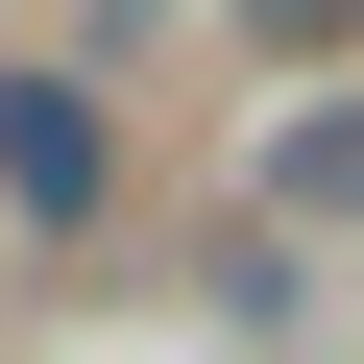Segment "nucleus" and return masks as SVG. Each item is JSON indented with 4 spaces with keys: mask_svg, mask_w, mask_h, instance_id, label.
Segmentation results:
<instances>
[{
    "mask_svg": "<svg viewBox=\"0 0 364 364\" xmlns=\"http://www.w3.org/2000/svg\"><path fill=\"white\" fill-rule=\"evenodd\" d=\"M97 73H0V195H25V219H97Z\"/></svg>",
    "mask_w": 364,
    "mask_h": 364,
    "instance_id": "f257e3e1",
    "label": "nucleus"
},
{
    "mask_svg": "<svg viewBox=\"0 0 364 364\" xmlns=\"http://www.w3.org/2000/svg\"><path fill=\"white\" fill-rule=\"evenodd\" d=\"M267 195H291V219H364V97H340V122H291V146H267Z\"/></svg>",
    "mask_w": 364,
    "mask_h": 364,
    "instance_id": "f03ea898",
    "label": "nucleus"
}]
</instances>
